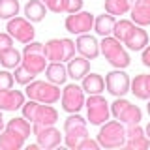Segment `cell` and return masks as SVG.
I'll return each mask as SVG.
<instances>
[{
	"instance_id": "1",
	"label": "cell",
	"mask_w": 150,
	"mask_h": 150,
	"mask_svg": "<svg viewBox=\"0 0 150 150\" xmlns=\"http://www.w3.org/2000/svg\"><path fill=\"white\" fill-rule=\"evenodd\" d=\"M21 109H23V116L26 120H30L32 124L54 126L56 120H58V112L49 103H40L36 100H28L26 103H23Z\"/></svg>"
},
{
	"instance_id": "2",
	"label": "cell",
	"mask_w": 150,
	"mask_h": 150,
	"mask_svg": "<svg viewBox=\"0 0 150 150\" xmlns=\"http://www.w3.org/2000/svg\"><path fill=\"white\" fill-rule=\"evenodd\" d=\"M21 66L26 68L30 73L40 75L41 71H45L47 68V56H45V45L38 43V41H30L25 45L23 49V60Z\"/></svg>"
},
{
	"instance_id": "3",
	"label": "cell",
	"mask_w": 150,
	"mask_h": 150,
	"mask_svg": "<svg viewBox=\"0 0 150 150\" xmlns=\"http://www.w3.org/2000/svg\"><path fill=\"white\" fill-rule=\"evenodd\" d=\"M122 41H118L116 38H111V36H105L100 43V51L101 54L109 60L111 66L118 69H124L129 66V54L126 53V49L120 45Z\"/></svg>"
},
{
	"instance_id": "4",
	"label": "cell",
	"mask_w": 150,
	"mask_h": 150,
	"mask_svg": "<svg viewBox=\"0 0 150 150\" xmlns=\"http://www.w3.org/2000/svg\"><path fill=\"white\" fill-rule=\"evenodd\" d=\"M98 143L103 148H120L126 143V128L122 126V122L111 120L103 122L100 133H98Z\"/></svg>"
},
{
	"instance_id": "5",
	"label": "cell",
	"mask_w": 150,
	"mask_h": 150,
	"mask_svg": "<svg viewBox=\"0 0 150 150\" xmlns=\"http://www.w3.org/2000/svg\"><path fill=\"white\" fill-rule=\"evenodd\" d=\"M26 96L28 100H36L40 103H49L53 105L60 100V88L53 83L45 81H32L26 86Z\"/></svg>"
},
{
	"instance_id": "6",
	"label": "cell",
	"mask_w": 150,
	"mask_h": 150,
	"mask_svg": "<svg viewBox=\"0 0 150 150\" xmlns=\"http://www.w3.org/2000/svg\"><path fill=\"white\" fill-rule=\"evenodd\" d=\"M64 131H66V144L69 148H77V144L84 137H88L86 120L79 116L77 112H71V116H68L64 122Z\"/></svg>"
},
{
	"instance_id": "7",
	"label": "cell",
	"mask_w": 150,
	"mask_h": 150,
	"mask_svg": "<svg viewBox=\"0 0 150 150\" xmlns=\"http://www.w3.org/2000/svg\"><path fill=\"white\" fill-rule=\"evenodd\" d=\"M84 105H86V115H88V122H90L92 126H101L103 122L109 120V103L103 96L100 94H92V96H88V100L84 101Z\"/></svg>"
},
{
	"instance_id": "8",
	"label": "cell",
	"mask_w": 150,
	"mask_h": 150,
	"mask_svg": "<svg viewBox=\"0 0 150 150\" xmlns=\"http://www.w3.org/2000/svg\"><path fill=\"white\" fill-rule=\"evenodd\" d=\"M111 112L115 115L116 120L124 122V124H139L141 118H143V112H141L139 107L129 103L128 100H122V98H118L111 105Z\"/></svg>"
},
{
	"instance_id": "9",
	"label": "cell",
	"mask_w": 150,
	"mask_h": 150,
	"mask_svg": "<svg viewBox=\"0 0 150 150\" xmlns=\"http://www.w3.org/2000/svg\"><path fill=\"white\" fill-rule=\"evenodd\" d=\"M8 34L11 38H15L17 41H21V43H30V41H34V26H32V23L28 21L25 17H11L8 23Z\"/></svg>"
},
{
	"instance_id": "10",
	"label": "cell",
	"mask_w": 150,
	"mask_h": 150,
	"mask_svg": "<svg viewBox=\"0 0 150 150\" xmlns=\"http://www.w3.org/2000/svg\"><path fill=\"white\" fill-rule=\"evenodd\" d=\"M66 30L69 34H86L94 26V15L90 11H77L66 17Z\"/></svg>"
},
{
	"instance_id": "11",
	"label": "cell",
	"mask_w": 150,
	"mask_h": 150,
	"mask_svg": "<svg viewBox=\"0 0 150 150\" xmlns=\"http://www.w3.org/2000/svg\"><path fill=\"white\" fill-rule=\"evenodd\" d=\"M83 86L77 84H68L62 90V109L68 112H79L81 107L84 105V94Z\"/></svg>"
},
{
	"instance_id": "12",
	"label": "cell",
	"mask_w": 150,
	"mask_h": 150,
	"mask_svg": "<svg viewBox=\"0 0 150 150\" xmlns=\"http://www.w3.org/2000/svg\"><path fill=\"white\" fill-rule=\"evenodd\" d=\"M32 131H34L38 144L41 148H54L60 144L62 141V135L60 131L54 128V126H41V124H34L32 126Z\"/></svg>"
},
{
	"instance_id": "13",
	"label": "cell",
	"mask_w": 150,
	"mask_h": 150,
	"mask_svg": "<svg viewBox=\"0 0 150 150\" xmlns=\"http://www.w3.org/2000/svg\"><path fill=\"white\" fill-rule=\"evenodd\" d=\"M124 146L129 150H146V148H150V139L146 137L144 129L139 124H128Z\"/></svg>"
},
{
	"instance_id": "14",
	"label": "cell",
	"mask_w": 150,
	"mask_h": 150,
	"mask_svg": "<svg viewBox=\"0 0 150 150\" xmlns=\"http://www.w3.org/2000/svg\"><path fill=\"white\" fill-rule=\"evenodd\" d=\"M129 83H131L129 77L122 71V69L111 71V73H107V77H105L107 90H109V94H112V96H116V98H122L126 92H129Z\"/></svg>"
},
{
	"instance_id": "15",
	"label": "cell",
	"mask_w": 150,
	"mask_h": 150,
	"mask_svg": "<svg viewBox=\"0 0 150 150\" xmlns=\"http://www.w3.org/2000/svg\"><path fill=\"white\" fill-rule=\"evenodd\" d=\"M75 47L81 53V56H84L88 60H94L100 54V43H98V40L94 36H88V34H79L77 41H75Z\"/></svg>"
},
{
	"instance_id": "16",
	"label": "cell",
	"mask_w": 150,
	"mask_h": 150,
	"mask_svg": "<svg viewBox=\"0 0 150 150\" xmlns=\"http://www.w3.org/2000/svg\"><path fill=\"white\" fill-rule=\"evenodd\" d=\"M25 103V94L21 90H0V111H17Z\"/></svg>"
},
{
	"instance_id": "17",
	"label": "cell",
	"mask_w": 150,
	"mask_h": 150,
	"mask_svg": "<svg viewBox=\"0 0 150 150\" xmlns=\"http://www.w3.org/2000/svg\"><path fill=\"white\" fill-rule=\"evenodd\" d=\"M131 21L137 26L150 25V0H135L131 6Z\"/></svg>"
},
{
	"instance_id": "18",
	"label": "cell",
	"mask_w": 150,
	"mask_h": 150,
	"mask_svg": "<svg viewBox=\"0 0 150 150\" xmlns=\"http://www.w3.org/2000/svg\"><path fill=\"white\" fill-rule=\"evenodd\" d=\"M66 69H68V75L73 81H79V79H83L84 75L90 71V62L84 56H73L68 62V66H66Z\"/></svg>"
},
{
	"instance_id": "19",
	"label": "cell",
	"mask_w": 150,
	"mask_h": 150,
	"mask_svg": "<svg viewBox=\"0 0 150 150\" xmlns=\"http://www.w3.org/2000/svg\"><path fill=\"white\" fill-rule=\"evenodd\" d=\"M124 43L128 45V49H131V51L144 49V47L148 45V34H146V30H143L141 26H133V28H131V32L126 36Z\"/></svg>"
},
{
	"instance_id": "20",
	"label": "cell",
	"mask_w": 150,
	"mask_h": 150,
	"mask_svg": "<svg viewBox=\"0 0 150 150\" xmlns=\"http://www.w3.org/2000/svg\"><path fill=\"white\" fill-rule=\"evenodd\" d=\"M129 88L135 98L139 100H150V73H141L129 83Z\"/></svg>"
},
{
	"instance_id": "21",
	"label": "cell",
	"mask_w": 150,
	"mask_h": 150,
	"mask_svg": "<svg viewBox=\"0 0 150 150\" xmlns=\"http://www.w3.org/2000/svg\"><path fill=\"white\" fill-rule=\"evenodd\" d=\"M83 90L92 96V94H101L105 90V79L98 73H86L83 77Z\"/></svg>"
},
{
	"instance_id": "22",
	"label": "cell",
	"mask_w": 150,
	"mask_h": 150,
	"mask_svg": "<svg viewBox=\"0 0 150 150\" xmlns=\"http://www.w3.org/2000/svg\"><path fill=\"white\" fill-rule=\"evenodd\" d=\"M45 77L53 84H64L66 77H68V69H66V66L62 62H51L45 68Z\"/></svg>"
},
{
	"instance_id": "23",
	"label": "cell",
	"mask_w": 150,
	"mask_h": 150,
	"mask_svg": "<svg viewBox=\"0 0 150 150\" xmlns=\"http://www.w3.org/2000/svg\"><path fill=\"white\" fill-rule=\"evenodd\" d=\"M25 144V137H21L19 133H13L4 128V131H0V148L2 150H19Z\"/></svg>"
},
{
	"instance_id": "24",
	"label": "cell",
	"mask_w": 150,
	"mask_h": 150,
	"mask_svg": "<svg viewBox=\"0 0 150 150\" xmlns=\"http://www.w3.org/2000/svg\"><path fill=\"white\" fill-rule=\"evenodd\" d=\"M45 13H47V8H45V4L41 2V0H28V4L25 6V15H26V19L30 23L43 21Z\"/></svg>"
},
{
	"instance_id": "25",
	"label": "cell",
	"mask_w": 150,
	"mask_h": 150,
	"mask_svg": "<svg viewBox=\"0 0 150 150\" xmlns=\"http://www.w3.org/2000/svg\"><path fill=\"white\" fill-rule=\"evenodd\" d=\"M115 15H111V13H103V15H98L94 19V28H96V32L100 36H111L112 34V28H115Z\"/></svg>"
},
{
	"instance_id": "26",
	"label": "cell",
	"mask_w": 150,
	"mask_h": 150,
	"mask_svg": "<svg viewBox=\"0 0 150 150\" xmlns=\"http://www.w3.org/2000/svg\"><path fill=\"white\" fill-rule=\"evenodd\" d=\"M45 56L51 62H62L64 60V45L62 40H49L45 43Z\"/></svg>"
},
{
	"instance_id": "27",
	"label": "cell",
	"mask_w": 150,
	"mask_h": 150,
	"mask_svg": "<svg viewBox=\"0 0 150 150\" xmlns=\"http://www.w3.org/2000/svg\"><path fill=\"white\" fill-rule=\"evenodd\" d=\"M133 4L135 0H105V11L111 15H124L131 9Z\"/></svg>"
},
{
	"instance_id": "28",
	"label": "cell",
	"mask_w": 150,
	"mask_h": 150,
	"mask_svg": "<svg viewBox=\"0 0 150 150\" xmlns=\"http://www.w3.org/2000/svg\"><path fill=\"white\" fill-rule=\"evenodd\" d=\"M6 129H9V131H13V133H19L21 137H25V139H28L30 137V124H28V120L25 118V116H15V118H11L6 124Z\"/></svg>"
},
{
	"instance_id": "29",
	"label": "cell",
	"mask_w": 150,
	"mask_h": 150,
	"mask_svg": "<svg viewBox=\"0 0 150 150\" xmlns=\"http://www.w3.org/2000/svg\"><path fill=\"white\" fill-rule=\"evenodd\" d=\"M21 53L15 49V47H11V49H6L0 53V64L4 66V68H17L19 64H21Z\"/></svg>"
},
{
	"instance_id": "30",
	"label": "cell",
	"mask_w": 150,
	"mask_h": 150,
	"mask_svg": "<svg viewBox=\"0 0 150 150\" xmlns=\"http://www.w3.org/2000/svg\"><path fill=\"white\" fill-rule=\"evenodd\" d=\"M133 21H128V19H120V21L115 23V28H112V36L116 38L118 41H124L126 36L131 32V28H133Z\"/></svg>"
},
{
	"instance_id": "31",
	"label": "cell",
	"mask_w": 150,
	"mask_h": 150,
	"mask_svg": "<svg viewBox=\"0 0 150 150\" xmlns=\"http://www.w3.org/2000/svg\"><path fill=\"white\" fill-rule=\"evenodd\" d=\"M19 13V0H0V19H11Z\"/></svg>"
},
{
	"instance_id": "32",
	"label": "cell",
	"mask_w": 150,
	"mask_h": 150,
	"mask_svg": "<svg viewBox=\"0 0 150 150\" xmlns=\"http://www.w3.org/2000/svg\"><path fill=\"white\" fill-rule=\"evenodd\" d=\"M34 77H36V75L30 73L26 68H23L21 64L15 68V73H13V79H15L19 84H28V83H32V81H34Z\"/></svg>"
},
{
	"instance_id": "33",
	"label": "cell",
	"mask_w": 150,
	"mask_h": 150,
	"mask_svg": "<svg viewBox=\"0 0 150 150\" xmlns=\"http://www.w3.org/2000/svg\"><path fill=\"white\" fill-rule=\"evenodd\" d=\"M83 8V0H60V11L64 13H77Z\"/></svg>"
},
{
	"instance_id": "34",
	"label": "cell",
	"mask_w": 150,
	"mask_h": 150,
	"mask_svg": "<svg viewBox=\"0 0 150 150\" xmlns=\"http://www.w3.org/2000/svg\"><path fill=\"white\" fill-rule=\"evenodd\" d=\"M13 73L9 71H0V90H8V88L13 86Z\"/></svg>"
},
{
	"instance_id": "35",
	"label": "cell",
	"mask_w": 150,
	"mask_h": 150,
	"mask_svg": "<svg viewBox=\"0 0 150 150\" xmlns=\"http://www.w3.org/2000/svg\"><path fill=\"white\" fill-rule=\"evenodd\" d=\"M62 45H64V60H71L75 56V43L68 38L62 40Z\"/></svg>"
},
{
	"instance_id": "36",
	"label": "cell",
	"mask_w": 150,
	"mask_h": 150,
	"mask_svg": "<svg viewBox=\"0 0 150 150\" xmlns=\"http://www.w3.org/2000/svg\"><path fill=\"white\" fill-rule=\"evenodd\" d=\"M98 148H100V143H98V141H94L90 137H84L81 143L77 144L75 150H98Z\"/></svg>"
},
{
	"instance_id": "37",
	"label": "cell",
	"mask_w": 150,
	"mask_h": 150,
	"mask_svg": "<svg viewBox=\"0 0 150 150\" xmlns=\"http://www.w3.org/2000/svg\"><path fill=\"white\" fill-rule=\"evenodd\" d=\"M13 47V38L9 34H0V53Z\"/></svg>"
},
{
	"instance_id": "38",
	"label": "cell",
	"mask_w": 150,
	"mask_h": 150,
	"mask_svg": "<svg viewBox=\"0 0 150 150\" xmlns=\"http://www.w3.org/2000/svg\"><path fill=\"white\" fill-rule=\"evenodd\" d=\"M41 2L45 4L47 9H51L54 13H60V0H41Z\"/></svg>"
},
{
	"instance_id": "39",
	"label": "cell",
	"mask_w": 150,
	"mask_h": 150,
	"mask_svg": "<svg viewBox=\"0 0 150 150\" xmlns=\"http://www.w3.org/2000/svg\"><path fill=\"white\" fill-rule=\"evenodd\" d=\"M143 64L150 68V45H146L144 51H143Z\"/></svg>"
},
{
	"instance_id": "40",
	"label": "cell",
	"mask_w": 150,
	"mask_h": 150,
	"mask_svg": "<svg viewBox=\"0 0 150 150\" xmlns=\"http://www.w3.org/2000/svg\"><path fill=\"white\" fill-rule=\"evenodd\" d=\"M6 128V124H4V118H2V111H0V131H4Z\"/></svg>"
},
{
	"instance_id": "41",
	"label": "cell",
	"mask_w": 150,
	"mask_h": 150,
	"mask_svg": "<svg viewBox=\"0 0 150 150\" xmlns=\"http://www.w3.org/2000/svg\"><path fill=\"white\" fill-rule=\"evenodd\" d=\"M144 133H146V137L150 139V122H148V126H146V129H144Z\"/></svg>"
},
{
	"instance_id": "42",
	"label": "cell",
	"mask_w": 150,
	"mask_h": 150,
	"mask_svg": "<svg viewBox=\"0 0 150 150\" xmlns=\"http://www.w3.org/2000/svg\"><path fill=\"white\" fill-rule=\"evenodd\" d=\"M40 148V144H30V146H28V150H38Z\"/></svg>"
},
{
	"instance_id": "43",
	"label": "cell",
	"mask_w": 150,
	"mask_h": 150,
	"mask_svg": "<svg viewBox=\"0 0 150 150\" xmlns=\"http://www.w3.org/2000/svg\"><path fill=\"white\" fill-rule=\"evenodd\" d=\"M146 109H148V115H150V101H148V107H146Z\"/></svg>"
}]
</instances>
